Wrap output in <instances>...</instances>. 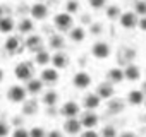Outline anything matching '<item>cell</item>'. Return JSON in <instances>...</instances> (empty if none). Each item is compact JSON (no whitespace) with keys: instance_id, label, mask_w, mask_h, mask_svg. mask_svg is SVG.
Listing matches in <instances>:
<instances>
[{"instance_id":"obj_1","label":"cell","mask_w":146,"mask_h":137,"mask_svg":"<svg viewBox=\"0 0 146 137\" xmlns=\"http://www.w3.org/2000/svg\"><path fill=\"white\" fill-rule=\"evenodd\" d=\"M33 74H35V68H33V65H31L29 62H19V63L16 65V68H14V76H16V79L21 81V82L31 81V79H33Z\"/></svg>"},{"instance_id":"obj_2","label":"cell","mask_w":146,"mask_h":137,"mask_svg":"<svg viewBox=\"0 0 146 137\" xmlns=\"http://www.w3.org/2000/svg\"><path fill=\"white\" fill-rule=\"evenodd\" d=\"M53 24H55V28L60 33H67V31H70L72 28H74V26H72V24H74V19H72V14H69L65 11V12H58L53 17Z\"/></svg>"},{"instance_id":"obj_3","label":"cell","mask_w":146,"mask_h":137,"mask_svg":"<svg viewBox=\"0 0 146 137\" xmlns=\"http://www.w3.org/2000/svg\"><path fill=\"white\" fill-rule=\"evenodd\" d=\"M28 89L26 88H23V86H11L9 89H7V99L11 101V103H24L26 99H28Z\"/></svg>"},{"instance_id":"obj_4","label":"cell","mask_w":146,"mask_h":137,"mask_svg":"<svg viewBox=\"0 0 146 137\" xmlns=\"http://www.w3.org/2000/svg\"><path fill=\"white\" fill-rule=\"evenodd\" d=\"M110 53H112V48H110V45L105 43V41H96V43H93V46H91V55H93L95 58H98V60L108 58Z\"/></svg>"},{"instance_id":"obj_5","label":"cell","mask_w":146,"mask_h":137,"mask_svg":"<svg viewBox=\"0 0 146 137\" xmlns=\"http://www.w3.org/2000/svg\"><path fill=\"white\" fill-rule=\"evenodd\" d=\"M91 82H93L91 76L88 72H84V70L76 72L74 77H72V86H74L76 89H88L91 86Z\"/></svg>"},{"instance_id":"obj_6","label":"cell","mask_w":146,"mask_h":137,"mask_svg":"<svg viewBox=\"0 0 146 137\" xmlns=\"http://www.w3.org/2000/svg\"><path fill=\"white\" fill-rule=\"evenodd\" d=\"M119 22H120V26H122L124 29H134V28H137L139 19H137V14H136V12L127 11V12H122V14H120Z\"/></svg>"},{"instance_id":"obj_7","label":"cell","mask_w":146,"mask_h":137,"mask_svg":"<svg viewBox=\"0 0 146 137\" xmlns=\"http://www.w3.org/2000/svg\"><path fill=\"white\" fill-rule=\"evenodd\" d=\"M29 14H31V17L35 21H45L48 17V7L43 2H35L29 7Z\"/></svg>"},{"instance_id":"obj_8","label":"cell","mask_w":146,"mask_h":137,"mask_svg":"<svg viewBox=\"0 0 146 137\" xmlns=\"http://www.w3.org/2000/svg\"><path fill=\"white\" fill-rule=\"evenodd\" d=\"M79 111H81V108L76 101H65L60 108V115L65 118H76L79 115Z\"/></svg>"},{"instance_id":"obj_9","label":"cell","mask_w":146,"mask_h":137,"mask_svg":"<svg viewBox=\"0 0 146 137\" xmlns=\"http://www.w3.org/2000/svg\"><path fill=\"white\" fill-rule=\"evenodd\" d=\"M81 128H83V123L81 120L76 118H65V123H64V132L69 134V135H76V134H81Z\"/></svg>"},{"instance_id":"obj_10","label":"cell","mask_w":146,"mask_h":137,"mask_svg":"<svg viewBox=\"0 0 146 137\" xmlns=\"http://www.w3.org/2000/svg\"><path fill=\"white\" fill-rule=\"evenodd\" d=\"M45 84H50V86H53V84H57L58 82V70L53 67H46V68H43L41 70V77H40Z\"/></svg>"},{"instance_id":"obj_11","label":"cell","mask_w":146,"mask_h":137,"mask_svg":"<svg viewBox=\"0 0 146 137\" xmlns=\"http://www.w3.org/2000/svg\"><path fill=\"white\" fill-rule=\"evenodd\" d=\"M144 99H146V94L143 93V89H131L127 93V103L132 106L144 105Z\"/></svg>"},{"instance_id":"obj_12","label":"cell","mask_w":146,"mask_h":137,"mask_svg":"<svg viewBox=\"0 0 146 137\" xmlns=\"http://www.w3.org/2000/svg\"><path fill=\"white\" fill-rule=\"evenodd\" d=\"M41 45H43V38L40 36V34H29L28 38H26V41H24V46L29 50V51H38V50H41Z\"/></svg>"},{"instance_id":"obj_13","label":"cell","mask_w":146,"mask_h":137,"mask_svg":"<svg viewBox=\"0 0 146 137\" xmlns=\"http://www.w3.org/2000/svg\"><path fill=\"white\" fill-rule=\"evenodd\" d=\"M124 79H125L124 68H119V67H112L110 70L107 72V81H108V82H112V84H120Z\"/></svg>"},{"instance_id":"obj_14","label":"cell","mask_w":146,"mask_h":137,"mask_svg":"<svg viewBox=\"0 0 146 137\" xmlns=\"http://www.w3.org/2000/svg\"><path fill=\"white\" fill-rule=\"evenodd\" d=\"M52 65H53L55 68H65V67L69 65V55L64 53L62 50H60V51H55V53L52 55Z\"/></svg>"},{"instance_id":"obj_15","label":"cell","mask_w":146,"mask_h":137,"mask_svg":"<svg viewBox=\"0 0 146 137\" xmlns=\"http://www.w3.org/2000/svg\"><path fill=\"white\" fill-rule=\"evenodd\" d=\"M113 84L112 82H100L98 84V89H96V94L102 98V99H112L113 98Z\"/></svg>"},{"instance_id":"obj_16","label":"cell","mask_w":146,"mask_h":137,"mask_svg":"<svg viewBox=\"0 0 146 137\" xmlns=\"http://www.w3.org/2000/svg\"><path fill=\"white\" fill-rule=\"evenodd\" d=\"M83 105H84V108L86 110H91V111H95L100 105H102V98L96 94V93H90V94H86L84 96V101H83Z\"/></svg>"},{"instance_id":"obj_17","label":"cell","mask_w":146,"mask_h":137,"mask_svg":"<svg viewBox=\"0 0 146 137\" xmlns=\"http://www.w3.org/2000/svg\"><path fill=\"white\" fill-rule=\"evenodd\" d=\"M98 115L95 113V111H91V110H88L83 117H81V123H83V127L84 128H95L96 125H98Z\"/></svg>"},{"instance_id":"obj_18","label":"cell","mask_w":146,"mask_h":137,"mask_svg":"<svg viewBox=\"0 0 146 137\" xmlns=\"http://www.w3.org/2000/svg\"><path fill=\"white\" fill-rule=\"evenodd\" d=\"M4 48H5V51L7 53H17L19 50H21V40L17 38V36H7V40H5V43H4Z\"/></svg>"},{"instance_id":"obj_19","label":"cell","mask_w":146,"mask_h":137,"mask_svg":"<svg viewBox=\"0 0 146 137\" xmlns=\"http://www.w3.org/2000/svg\"><path fill=\"white\" fill-rule=\"evenodd\" d=\"M124 74H125V79L131 81V82H136V81L141 79V70L134 63H127V67L124 68Z\"/></svg>"},{"instance_id":"obj_20","label":"cell","mask_w":146,"mask_h":137,"mask_svg":"<svg viewBox=\"0 0 146 137\" xmlns=\"http://www.w3.org/2000/svg\"><path fill=\"white\" fill-rule=\"evenodd\" d=\"M43 84H45V82H43L41 79H31V81L26 82V89H28L29 94L36 96V94H40V93L43 91Z\"/></svg>"},{"instance_id":"obj_21","label":"cell","mask_w":146,"mask_h":137,"mask_svg":"<svg viewBox=\"0 0 146 137\" xmlns=\"http://www.w3.org/2000/svg\"><path fill=\"white\" fill-rule=\"evenodd\" d=\"M69 38H70V41H74V43H83V41L86 40V31H84V28H81V26L72 28V29L69 31Z\"/></svg>"},{"instance_id":"obj_22","label":"cell","mask_w":146,"mask_h":137,"mask_svg":"<svg viewBox=\"0 0 146 137\" xmlns=\"http://www.w3.org/2000/svg\"><path fill=\"white\" fill-rule=\"evenodd\" d=\"M52 62V55L46 51V50H38L36 53H35V63L36 65H41V67H45V65H48Z\"/></svg>"},{"instance_id":"obj_23","label":"cell","mask_w":146,"mask_h":137,"mask_svg":"<svg viewBox=\"0 0 146 137\" xmlns=\"http://www.w3.org/2000/svg\"><path fill=\"white\" fill-rule=\"evenodd\" d=\"M14 28H16V22L12 21V17H2L0 19V33L2 34H11L12 31H14Z\"/></svg>"},{"instance_id":"obj_24","label":"cell","mask_w":146,"mask_h":137,"mask_svg":"<svg viewBox=\"0 0 146 137\" xmlns=\"http://www.w3.org/2000/svg\"><path fill=\"white\" fill-rule=\"evenodd\" d=\"M64 45H65V41H64V38L60 34H52L48 38V46L52 50H55V51H60L64 48Z\"/></svg>"},{"instance_id":"obj_25","label":"cell","mask_w":146,"mask_h":137,"mask_svg":"<svg viewBox=\"0 0 146 137\" xmlns=\"http://www.w3.org/2000/svg\"><path fill=\"white\" fill-rule=\"evenodd\" d=\"M33 29H35V24H33L31 19H21L19 24H17V31L21 34H31Z\"/></svg>"},{"instance_id":"obj_26","label":"cell","mask_w":146,"mask_h":137,"mask_svg":"<svg viewBox=\"0 0 146 137\" xmlns=\"http://www.w3.org/2000/svg\"><path fill=\"white\" fill-rule=\"evenodd\" d=\"M41 101L50 108V106H55L57 105V101H58V94L55 93V91H46L43 96H41Z\"/></svg>"},{"instance_id":"obj_27","label":"cell","mask_w":146,"mask_h":137,"mask_svg":"<svg viewBox=\"0 0 146 137\" xmlns=\"http://www.w3.org/2000/svg\"><path fill=\"white\" fill-rule=\"evenodd\" d=\"M124 101L122 99H110V103H108V110H110V113H120V111H124Z\"/></svg>"},{"instance_id":"obj_28","label":"cell","mask_w":146,"mask_h":137,"mask_svg":"<svg viewBox=\"0 0 146 137\" xmlns=\"http://www.w3.org/2000/svg\"><path fill=\"white\" fill-rule=\"evenodd\" d=\"M120 7L119 5H108L107 7V17L108 19H119L120 17Z\"/></svg>"},{"instance_id":"obj_29","label":"cell","mask_w":146,"mask_h":137,"mask_svg":"<svg viewBox=\"0 0 146 137\" xmlns=\"http://www.w3.org/2000/svg\"><path fill=\"white\" fill-rule=\"evenodd\" d=\"M36 101H24V106H23V113L24 115H35L36 113Z\"/></svg>"},{"instance_id":"obj_30","label":"cell","mask_w":146,"mask_h":137,"mask_svg":"<svg viewBox=\"0 0 146 137\" xmlns=\"http://www.w3.org/2000/svg\"><path fill=\"white\" fill-rule=\"evenodd\" d=\"M100 137H119V135H117V130H115V127H112V125H105V127L102 128V134H100Z\"/></svg>"},{"instance_id":"obj_31","label":"cell","mask_w":146,"mask_h":137,"mask_svg":"<svg viewBox=\"0 0 146 137\" xmlns=\"http://www.w3.org/2000/svg\"><path fill=\"white\" fill-rule=\"evenodd\" d=\"M134 12L137 14V16H146V0H137L136 2V5H134Z\"/></svg>"},{"instance_id":"obj_32","label":"cell","mask_w":146,"mask_h":137,"mask_svg":"<svg viewBox=\"0 0 146 137\" xmlns=\"http://www.w3.org/2000/svg\"><path fill=\"white\" fill-rule=\"evenodd\" d=\"M65 11H67L69 14H76V12L79 11V2H78V0H67Z\"/></svg>"},{"instance_id":"obj_33","label":"cell","mask_w":146,"mask_h":137,"mask_svg":"<svg viewBox=\"0 0 146 137\" xmlns=\"http://www.w3.org/2000/svg\"><path fill=\"white\" fill-rule=\"evenodd\" d=\"M88 4H90L91 9L100 11V9H103V7L107 5V0H88Z\"/></svg>"},{"instance_id":"obj_34","label":"cell","mask_w":146,"mask_h":137,"mask_svg":"<svg viewBox=\"0 0 146 137\" xmlns=\"http://www.w3.org/2000/svg\"><path fill=\"white\" fill-rule=\"evenodd\" d=\"M29 135L31 137H46V132H45L43 127H33L29 130Z\"/></svg>"},{"instance_id":"obj_35","label":"cell","mask_w":146,"mask_h":137,"mask_svg":"<svg viewBox=\"0 0 146 137\" xmlns=\"http://www.w3.org/2000/svg\"><path fill=\"white\" fill-rule=\"evenodd\" d=\"M12 137H31V135H29V130H26L24 127H17L12 132Z\"/></svg>"},{"instance_id":"obj_36","label":"cell","mask_w":146,"mask_h":137,"mask_svg":"<svg viewBox=\"0 0 146 137\" xmlns=\"http://www.w3.org/2000/svg\"><path fill=\"white\" fill-rule=\"evenodd\" d=\"M7 135H9V125L4 120H0V137H7Z\"/></svg>"},{"instance_id":"obj_37","label":"cell","mask_w":146,"mask_h":137,"mask_svg":"<svg viewBox=\"0 0 146 137\" xmlns=\"http://www.w3.org/2000/svg\"><path fill=\"white\" fill-rule=\"evenodd\" d=\"M81 137H100V134H96L93 128H86L84 132H81Z\"/></svg>"},{"instance_id":"obj_38","label":"cell","mask_w":146,"mask_h":137,"mask_svg":"<svg viewBox=\"0 0 146 137\" xmlns=\"http://www.w3.org/2000/svg\"><path fill=\"white\" fill-rule=\"evenodd\" d=\"M137 28H139L141 31H144V33H146V16H143V17L139 19V22H137Z\"/></svg>"},{"instance_id":"obj_39","label":"cell","mask_w":146,"mask_h":137,"mask_svg":"<svg viewBox=\"0 0 146 137\" xmlns=\"http://www.w3.org/2000/svg\"><path fill=\"white\" fill-rule=\"evenodd\" d=\"M98 34V33H102V24H98V22H95V24H91V34Z\"/></svg>"},{"instance_id":"obj_40","label":"cell","mask_w":146,"mask_h":137,"mask_svg":"<svg viewBox=\"0 0 146 137\" xmlns=\"http://www.w3.org/2000/svg\"><path fill=\"white\" fill-rule=\"evenodd\" d=\"M46 137H64V134H62L60 130H50V132L46 134Z\"/></svg>"},{"instance_id":"obj_41","label":"cell","mask_w":146,"mask_h":137,"mask_svg":"<svg viewBox=\"0 0 146 137\" xmlns=\"http://www.w3.org/2000/svg\"><path fill=\"white\" fill-rule=\"evenodd\" d=\"M119 137H136V134L134 132H122Z\"/></svg>"},{"instance_id":"obj_42","label":"cell","mask_w":146,"mask_h":137,"mask_svg":"<svg viewBox=\"0 0 146 137\" xmlns=\"http://www.w3.org/2000/svg\"><path fill=\"white\" fill-rule=\"evenodd\" d=\"M2 81H4V70L0 68V82H2Z\"/></svg>"},{"instance_id":"obj_43","label":"cell","mask_w":146,"mask_h":137,"mask_svg":"<svg viewBox=\"0 0 146 137\" xmlns=\"http://www.w3.org/2000/svg\"><path fill=\"white\" fill-rule=\"evenodd\" d=\"M143 93L146 94V82H143Z\"/></svg>"},{"instance_id":"obj_44","label":"cell","mask_w":146,"mask_h":137,"mask_svg":"<svg viewBox=\"0 0 146 137\" xmlns=\"http://www.w3.org/2000/svg\"><path fill=\"white\" fill-rule=\"evenodd\" d=\"M2 14H4V11H2V7H0V19H2V17H4Z\"/></svg>"},{"instance_id":"obj_45","label":"cell","mask_w":146,"mask_h":137,"mask_svg":"<svg viewBox=\"0 0 146 137\" xmlns=\"http://www.w3.org/2000/svg\"><path fill=\"white\" fill-rule=\"evenodd\" d=\"M144 106H146V99H144Z\"/></svg>"},{"instance_id":"obj_46","label":"cell","mask_w":146,"mask_h":137,"mask_svg":"<svg viewBox=\"0 0 146 137\" xmlns=\"http://www.w3.org/2000/svg\"><path fill=\"white\" fill-rule=\"evenodd\" d=\"M0 96H2V94H0Z\"/></svg>"}]
</instances>
